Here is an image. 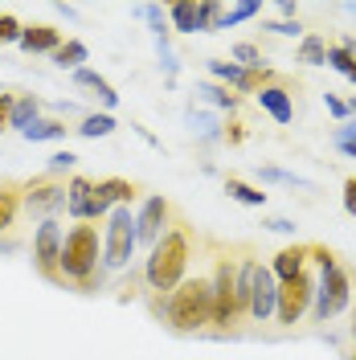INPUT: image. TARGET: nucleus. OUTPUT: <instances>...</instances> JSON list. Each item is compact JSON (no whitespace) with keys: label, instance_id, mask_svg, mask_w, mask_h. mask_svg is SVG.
<instances>
[{"label":"nucleus","instance_id":"obj_43","mask_svg":"<svg viewBox=\"0 0 356 360\" xmlns=\"http://www.w3.org/2000/svg\"><path fill=\"white\" fill-rule=\"evenodd\" d=\"M348 332H352V340H356V295H352V328H348Z\"/></svg>","mask_w":356,"mask_h":360},{"label":"nucleus","instance_id":"obj_16","mask_svg":"<svg viewBox=\"0 0 356 360\" xmlns=\"http://www.w3.org/2000/svg\"><path fill=\"white\" fill-rule=\"evenodd\" d=\"M312 266V258H307V246H283L274 258H270V274L279 278V283H291V278H299L303 270Z\"/></svg>","mask_w":356,"mask_h":360},{"label":"nucleus","instance_id":"obj_40","mask_svg":"<svg viewBox=\"0 0 356 360\" xmlns=\"http://www.w3.org/2000/svg\"><path fill=\"white\" fill-rule=\"evenodd\" d=\"M262 225H267L270 233H287V238H295V221H291V217H267Z\"/></svg>","mask_w":356,"mask_h":360},{"label":"nucleus","instance_id":"obj_5","mask_svg":"<svg viewBox=\"0 0 356 360\" xmlns=\"http://www.w3.org/2000/svg\"><path fill=\"white\" fill-rule=\"evenodd\" d=\"M352 295H356L352 291V270L344 266V262L319 270V278H315V299H312V319L315 323L336 319V315L352 303Z\"/></svg>","mask_w":356,"mask_h":360},{"label":"nucleus","instance_id":"obj_11","mask_svg":"<svg viewBox=\"0 0 356 360\" xmlns=\"http://www.w3.org/2000/svg\"><path fill=\"white\" fill-rule=\"evenodd\" d=\"M274 303H279V278L270 274L267 262H258V274H254V291H250L246 319H254V323H270V319H274Z\"/></svg>","mask_w":356,"mask_h":360},{"label":"nucleus","instance_id":"obj_42","mask_svg":"<svg viewBox=\"0 0 356 360\" xmlns=\"http://www.w3.org/2000/svg\"><path fill=\"white\" fill-rule=\"evenodd\" d=\"M279 13H283V21H299V17H295V13H299V4H295V0H283V4H279Z\"/></svg>","mask_w":356,"mask_h":360},{"label":"nucleus","instance_id":"obj_27","mask_svg":"<svg viewBox=\"0 0 356 360\" xmlns=\"http://www.w3.org/2000/svg\"><path fill=\"white\" fill-rule=\"evenodd\" d=\"M115 127H119V123H115V115H82V123H78V127H74V131L82 135V139H103V135H111Z\"/></svg>","mask_w":356,"mask_h":360},{"label":"nucleus","instance_id":"obj_23","mask_svg":"<svg viewBox=\"0 0 356 360\" xmlns=\"http://www.w3.org/2000/svg\"><path fill=\"white\" fill-rule=\"evenodd\" d=\"M295 62L299 66H328V41L319 33H307L299 41V49H295Z\"/></svg>","mask_w":356,"mask_h":360},{"label":"nucleus","instance_id":"obj_2","mask_svg":"<svg viewBox=\"0 0 356 360\" xmlns=\"http://www.w3.org/2000/svg\"><path fill=\"white\" fill-rule=\"evenodd\" d=\"M152 315L164 319L177 336H201L213 323V287L209 274H189L168 299H148Z\"/></svg>","mask_w":356,"mask_h":360},{"label":"nucleus","instance_id":"obj_6","mask_svg":"<svg viewBox=\"0 0 356 360\" xmlns=\"http://www.w3.org/2000/svg\"><path fill=\"white\" fill-rule=\"evenodd\" d=\"M135 213L127 205H119L107 213V229H103V270H123L135 254Z\"/></svg>","mask_w":356,"mask_h":360},{"label":"nucleus","instance_id":"obj_44","mask_svg":"<svg viewBox=\"0 0 356 360\" xmlns=\"http://www.w3.org/2000/svg\"><path fill=\"white\" fill-rule=\"evenodd\" d=\"M348 119L356 123V98H348Z\"/></svg>","mask_w":356,"mask_h":360},{"label":"nucleus","instance_id":"obj_14","mask_svg":"<svg viewBox=\"0 0 356 360\" xmlns=\"http://www.w3.org/2000/svg\"><path fill=\"white\" fill-rule=\"evenodd\" d=\"M135 188L132 180H123V176H107V180H94V209H98V217L107 221V213H111V205L119 209V205H127L132 209L135 201Z\"/></svg>","mask_w":356,"mask_h":360},{"label":"nucleus","instance_id":"obj_8","mask_svg":"<svg viewBox=\"0 0 356 360\" xmlns=\"http://www.w3.org/2000/svg\"><path fill=\"white\" fill-rule=\"evenodd\" d=\"M58 209H66V180L45 172V176H33L21 184V213L49 221Z\"/></svg>","mask_w":356,"mask_h":360},{"label":"nucleus","instance_id":"obj_39","mask_svg":"<svg viewBox=\"0 0 356 360\" xmlns=\"http://www.w3.org/2000/svg\"><path fill=\"white\" fill-rule=\"evenodd\" d=\"M267 29L270 33H279V37H299V33H303V25L299 21H270Z\"/></svg>","mask_w":356,"mask_h":360},{"label":"nucleus","instance_id":"obj_36","mask_svg":"<svg viewBox=\"0 0 356 360\" xmlns=\"http://www.w3.org/2000/svg\"><path fill=\"white\" fill-rule=\"evenodd\" d=\"M74 164H78V156H74V152H53V156H49V168H45V172H49V176H62V172H70Z\"/></svg>","mask_w":356,"mask_h":360},{"label":"nucleus","instance_id":"obj_18","mask_svg":"<svg viewBox=\"0 0 356 360\" xmlns=\"http://www.w3.org/2000/svg\"><path fill=\"white\" fill-rule=\"evenodd\" d=\"M70 78H74V86H78V90H90V94H94V98H98L107 111H111V107H119V90H115L111 82L103 78V74H94V70L82 66V70H74Z\"/></svg>","mask_w":356,"mask_h":360},{"label":"nucleus","instance_id":"obj_20","mask_svg":"<svg viewBox=\"0 0 356 360\" xmlns=\"http://www.w3.org/2000/svg\"><path fill=\"white\" fill-rule=\"evenodd\" d=\"M21 217V184L17 180H4L0 184V233H8Z\"/></svg>","mask_w":356,"mask_h":360},{"label":"nucleus","instance_id":"obj_28","mask_svg":"<svg viewBox=\"0 0 356 360\" xmlns=\"http://www.w3.org/2000/svg\"><path fill=\"white\" fill-rule=\"evenodd\" d=\"M262 13V0H238V4H225L222 8V29H234V25L250 21Z\"/></svg>","mask_w":356,"mask_h":360},{"label":"nucleus","instance_id":"obj_41","mask_svg":"<svg viewBox=\"0 0 356 360\" xmlns=\"http://www.w3.org/2000/svg\"><path fill=\"white\" fill-rule=\"evenodd\" d=\"M344 209H348V213L356 217V176L344 180Z\"/></svg>","mask_w":356,"mask_h":360},{"label":"nucleus","instance_id":"obj_15","mask_svg":"<svg viewBox=\"0 0 356 360\" xmlns=\"http://www.w3.org/2000/svg\"><path fill=\"white\" fill-rule=\"evenodd\" d=\"M66 213L74 221H103L94 209V180L90 176H70L66 180Z\"/></svg>","mask_w":356,"mask_h":360},{"label":"nucleus","instance_id":"obj_10","mask_svg":"<svg viewBox=\"0 0 356 360\" xmlns=\"http://www.w3.org/2000/svg\"><path fill=\"white\" fill-rule=\"evenodd\" d=\"M172 221H177V209H172V201H168L164 193L144 197V201H139V209H135V242L152 250L160 238H164V229H168Z\"/></svg>","mask_w":356,"mask_h":360},{"label":"nucleus","instance_id":"obj_34","mask_svg":"<svg viewBox=\"0 0 356 360\" xmlns=\"http://www.w3.org/2000/svg\"><path fill=\"white\" fill-rule=\"evenodd\" d=\"M222 8L217 0H201V33H217L222 29Z\"/></svg>","mask_w":356,"mask_h":360},{"label":"nucleus","instance_id":"obj_1","mask_svg":"<svg viewBox=\"0 0 356 360\" xmlns=\"http://www.w3.org/2000/svg\"><path fill=\"white\" fill-rule=\"evenodd\" d=\"M193 250H197V229L184 221V217H177V221L164 229V238L148 250V258L139 266V274H144V295L148 299H168L189 278Z\"/></svg>","mask_w":356,"mask_h":360},{"label":"nucleus","instance_id":"obj_12","mask_svg":"<svg viewBox=\"0 0 356 360\" xmlns=\"http://www.w3.org/2000/svg\"><path fill=\"white\" fill-rule=\"evenodd\" d=\"M209 74L217 78V86H225V90H242V94H254L258 86L274 82V74H270V70L254 74V70H242V66H234V62H225V58H209Z\"/></svg>","mask_w":356,"mask_h":360},{"label":"nucleus","instance_id":"obj_29","mask_svg":"<svg viewBox=\"0 0 356 360\" xmlns=\"http://www.w3.org/2000/svg\"><path fill=\"white\" fill-rule=\"evenodd\" d=\"M197 98H205V103H213V107H222V111H238V94H229L225 86H217V82H197Z\"/></svg>","mask_w":356,"mask_h":360},{"label":"nucleus","instance_id":"obj_45","mask_svg":"<svg viewBox=\"0 0 356 360\" xmlns=\"http://www.w3.org/2000/svg\"><path fill=\"white\" fill-rule=\"evenodd\" d=\"M348 360H356V348H348Z\"/></svg>","mask_w":356,"mask_h":360},{"label":"nucleus","instance_id":"obj_30","mask_svg":"<svg viewBox=\"0 0 356 360\" xmlns=\"http://www.w3.org/2000/svg\"><path fill=\"white\" fill-rule=\"evenodd\" d=\"M189 127H193V131H197L201 139H209V143L225 135V131H222V123H217L213 115H197V111H189Z\"/></svg>","mask_w":356,"mask_h":360},{"label":"nucleus","instance_id":"obj_25","mask_svg":"<svg viewBox=\"0 0 356 360\" xmlns=\"http://www.w3.org/2000/svg\"><path fill=\"white\" fill-rule=\"evenodd\" d=\"M225 193L238 205H250V209H262V205H267V193H262V188H254V184H246V180H238V176H225Z\"/></svg>","mask_w":356,"mask_h":360},{"label":"nucleus","instance_id":"obj_7","mask_svg":"<svg viewBox=\"0 0 356 360\" xmlns=\"http://www.w3.org/2000/svg\"><path fill=\"white\" fill-rule=\"evenodd\" d=\"M315 274L312 266L303 270L299 278H291V283H279V303H274V323L283 328V332H291L303 315L312 311V299H315Z\"/></svg>","mask_w":356,"mask_h":360},{"label":"nucleus","instance_id":"obj_31","mask_svg":"<svg viewBox=\"0 0 356 360\" xmlns=\"http://www.w3.org/2000/svg\"><path fill=\"white\" fill-rule=\"evenodd\" d=\"M258 176L267 180V184H291V188H315L312 180L295 176V172H283V168H258Z\"/></svg>","mask_w":356,"mask_h":360},{"label":"nucleus","instance_id":"obj_3","mask_svg":"<svg viewBox=\"0 0 356 360\" xmlns=\"http://www.w3.org/2000/svg\"><path fill=\"white\" fill-rule=\"evenodd\" d=\"M103 242H98V225L82 221L66 229L62 238V283L78 287V291H98L103 287Z\"/></svg>","mask_w":356,"mask_h":360},{"label":"nucleus","instance_id":"obj_9","mask_svg":"<svg viewBox=\"0 0 356 360\" xmlns=\"http://www.w3.org/2000/svg\"><path fill=\"white\" fill-rule=\"evenodd\" d=\"M62 225L53 221H42L37 229H33V266H37V274H42L45 283H58V287H66L62 283Z\"/></svg>","mask_w":356,"mask_h":360},{"label":"nucleus","instance_id":"obj_19","mask_svg":"<svg viewBox=\"0 0 356 360\" xmlns=\"http://www.w3.org/2000/svg\"><path fill=\"white\" fill-rule=\"evenodd\" d=\"M168 29H177V33H201V4L197 0H172L168 4Z\"/></svg>","mask_w":356,"mask_h":360},{"label":"nucleus","instance_id":"obj_21","mask_svg":"<svg viewBox=\"0 0 356 360\" xmlns=\"http://www.w3.org/2000/svg\"><path fill=\"white\" fill-rule=\"evenodd\" d=\"M37 119H42V98L17 90V103H13V115H8V127H13V131H25V127H33Z\"/></svg>","mask_w":356,"mask_h":360},{"label":"nucleus","instance_id":"obj_26","mask_svg":"<svg viewBox=\"0 0 356 360\" xmlns=\"http://www.w3.org/2000/svg\"><path fill=\"white\" fill-rule=\"evenodd\" d=\"M229 58H234V66L254 70V74H262V70H267V58H262V49H258L254 41H238L234 49H229Z\"/></svg>","mask_w":356,"mask_h":360},{"label":"nucleus","instance_id":"obj_32","mask_svg":"<svg viewBox=\"0 0 356 360\" xmlns=\"http://www.w3.org/2000/svg\"><path fill=\"white\" fill-rule=\"evenodd\" d=\"M332 143H336V148H340L348 160H356V123H352V119H348V123H340V127L332 131Z\"/></svg>","mask_w":356,"mask_h":360},{"label":"nucleus","instance_id":"obj_22","mask_svg":"<svg viewBox=\"0 0 356 360\" xmlns=\"http://www.w3.org/2000/svg\"><path fill=\"white\" fill-rule=\"evenodd\" d=\"M87 58H90V49H87V41H78V37L62 41L53 53H49V62H53L58 70H70V74H74V70H82V62H87Z\"/></svg>","mask_w":356,"mask_h":360},{"label":"nucleus","instance_id":"obj_37","mask_svg":"<svg viewBox=\"0 0 356 360\" xmlns=\"http://www.w3.org/2000/svg\"><path fill=\"white\" fill-rule=\"evenodd\" d=\"M324 103H328V111H332L336 123H348V103H344L340 94H332V90H328V94H324Z\"/></svg>","mask_w":356,"mask_h":360},{"label":"nucleus","instance_id":"obj_24","mask_svg":"<svg viewBox=\"0 0 356 360\" xmlns=\"http://www.w3.org/2000/svg\"><path fill=\"white\" fill-rule=\"evenodd\" d=\"M74 131V127H66V123H62V119H37V123H33V127H25V139H29V143H45V139H66V135Z\"/></svg>","mask_w":356,"mask_h":360},{"label":"nucleus","instance_id":"obj_17","mask_svg":"<svg viewBox=\"0 0 356 360\" xmlns=\"http://www.w3.org/2000/svg\"><path fill=\"white\" fill-rule=\"evenodd\" d=\"M62 41H66V37H62V29H53V25H25L17 45H21L25 53H53Z\"/></svg>","mask_w":356,"mask_h":360},{"label":"nucleus","instance_id":"obj_35","mask_svg":"<svg viewBox=\"0 0 356 360\" xmlns=\"http://www.w3.org/2000/svg\"><path fill=\"white\" fill-rule=\"evenodd\" d=\"M21 29H25V25L17 21L13 13H0V49H4V45H17V41H21Z\"/></svg>","mask_w":356,"mask_h":360},{"label":"nucleus","instance_id":"obj_4","mask_svg":"<svg viewBox=\"0 0 356 360\" xmlns=\"http://www.w3.org/2000/svg\"><path fill=\"white\" fill-rule=\"evenodd\" d=\"M234 283H238V258L234 250H213V274H209V287H213V323L209 332L213 336H238V323H242V311H238V299H234Z\"/></svg>","mask_w":356,"mask_h":360},{"label":"nucleus","instance_id":"obj_33","mask_svg":"<svg viewBox=\"0 0 356 360\" xmlns=\"http://www.w3.org/2000/svg\"><path fill=\"white\" fill-rule=\"evenodd\" d=\"M139 17H148V29H152L156 41H168V21H164V8H160V4H144Z\"/></svg>","mask_w":356,"mask_h":360},{"label":"nucleus","instance_id":"obj_38","mask_svg":"<svg viewBox=\"0 0 356 360\" xmlns=\"http://www.w3.org/2000/svg\"><path fill=\"white\" fill-rule=\"evenodd\" d=\"M17 103V90H0V131H8V115Z\"/></svg>","mask_w":356,"mask_h":360},{"label":"nucleus","instance_id":"obj_13","mask_svg":"<svg viewBox=\"0 0 356 360\" xmlns=\"http://www.w3.org/2000/svg\"><path fill=\"white\" fill-rule=\"evenodd\" d=\"M254 98H258V107L274 119V123H283L287 127L291 119H295V98H291V90L283 78H274V82H267V86L254 90Z\"/></svg>","mask_w":356,"mask_h":360}]
</instances>
